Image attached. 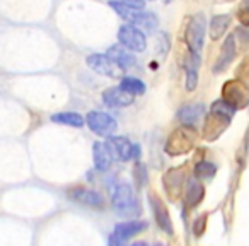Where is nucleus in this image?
Listing matches in <instances>:
<instances>
[{"label":"nucleus","mask_w":249,"mask_h":246,"mask_svg":"<svg viewBox=\"0 0 249 246\" xmlns=\"http://www.w3.org/2000/svg\"><path fill=\"white\" fill-rule=\"evenodd\" d=\"M235 108L225 103L224 99H218L212 104L210 113H208L207 120L203 125V137L207 140H215L231 123L232 116L235 113Z\"/></svg>","instance_id":"obj_1"},{"label":"nucleus","mask_w":249,"mask_h":246,"mask_svg":"<svg viewBox=\"0 0 249 246\" xmlns=\"http://www.w3.org/2000/svg\"><path fill=\"white\" fill-rule=\"evenodd\" d=\"M113 208L121 217L135 219L140 215V205L135 198L133 188L128 183H120L113 191Z\"/></svg>","instance_id":"obj_2"},{"label":"nucleus","mask_w":249,"mask_h":246,"mask_svg":"<svg viewBox=\"0 0 249 246\" xmlns=\"http://www.w3.org/2000/svg\"><path fill=\"white\" fill-rule=\"evenodd\" d=\"M205 29H207L205 14L203 12H198V14H195L191 18L186 29V43L188 48H190V53H193V55H200L201 48H203Z\"/></svg>","instance_id":"obj_3"},{"label":"nucleus","mask_w":249,"mask_h":246,"mask_svg":"<svg viewBox=\"0 0 249 246\" xmlns=\"http://www.w3.org/2000/svg\"><path fill=\"white\" fill-rule=\"evenodd\" d=\"M195 144V132L188 127L174 130L171 133L169 140L166 144V152L169 156H181V154L190 152V149Z\"/></svg>","instance_id":"obj_4"},{"label":"nucleus","mask_w":249,"mask_h":246,"mask_svg":"<svg viewBox=\"0 0 249 246\" xmlns=\"http://www.w3.org/2000/svg\"><path fill=\"white\" fill-rule=\"evenodd\" d=\"M222 99L234 106L235 110H241L249 104V89L239 80H229L222 87Z\"/></svg>","instance_id":"obj_5"},{"label":"nucleus","mask_w":249,"mask_h":246,"mask_svg":"<svg viewBox=\"0 0 249 246\" xmlns=\"http://www.w3.org/2000/svg\"><path fill=\"white\" fill-rule=\"evenodd\" d=\"M86 123L94 133L101 137H111L116 132V120L103 111H90L86 116Z\"/></svg>","instance_id":"obj_6"},{"label":"nucleus","mask_w":249,"mask_h":246,"mask_svg":"<svg viewBox=\"0 0 249 246\" xmlns=\"http://www.w3.org/2000/svg\"><path fill=\"white\" fill-rule=\"evenodd\" d=\"M118 39L124 48L132 50V52H143L147 46V38L139 28L132 24H124L118 31Z\"/></svg>","instance_id":"obj_7"},{"label":"nucleus","mask_w":249,"mask_h":246,"mask_svg":"<svg viewBox=\"0 0 249 246\" xmlns=\"http://www.w3.org/2000/svg\"><path fill=\"white\" fill-rule=\"evenodd\" d=\"M149 204L152 208L154 219H156L157 226L162 229L166 234H173V221H171V215L167 207L164 205V202L157 197L156 193H149Z\"/></svg>","instance_id":"obj_8"},{"label":"nucleus","mask_w":249,"mask_h":246,"mask_svg":"<svg viewBox=\"0 0 249 246\" xmlns=\"http://www.w3.org/2000/svg\"><path fill=\"white\" fill-rule=\"evenodd\" d=\"M106 147L113 161H128L133 156V144L126 137H107Z\"/></svg>","instance_id":"obj_9"},{"label":"nucleus","mask_w":249,"mask_h":246,"mask_svg":"<svg viewBox=\"0 0 249 246\" xmlns=\"http://www.w3.org/2000/svg\"><path fill=\"white\" fill-rule=\"evenodd\" d=\"M103 101L106 106L111 108H121V106H130L135 101V96L126 93L121 87H109L103 93Z\"/></svg>","instance_id":"obj_10"},{"label":"nucleus","mask_w":249,"mask_h":246,"mask_svg":"<svg viewBox=\"0 0 249 246\" xmlns=\"http://www.w3.org/2000/svg\"><path fill=\"white\" fill-rule=\"evenodd\" d=\"M69 197L77 204L87 205V207H103L104 198L99 191L89 190V188H73L69 191Z\"/></svg>","instance_id":"obj_11"},{"label":"nucleus","mask_w":249,"mask_h":246,"mask_svg":"<svg viewBox=\"0 0 249 246\" xmlns=\"http://www.w3.org/2000/svg\"><path fill=\"white\" fill-rule=\"evenodd\" d=\"M87 65L94 70V72L101 74V76H107V77H116L118 70L116 65L109 60L107 55H103V53H94V55L87 57Z\"/></svg>","instance_id":"obj_12"},{"label":"nucleus","mask_w":249,"mask_h":246,"mask_svg":"<svg viewBox=\"0 0 249 246\" xmlns=\"http://www.w3.org/2000/svg\"><path fill=\"white\" fill-rule=\"evenodd\" d=\"M107 57L109 60L118 67L120 70H128L132 65H135V55L130 53L128 48H124L123 45H113L107 50Z\"/></svg>","instance_id":"obj_13"},{"label":"nucleus","mask_w":249,"mask_h":246,"mask_svg":"<svg viewBox=\"0 0 249 246\" xmlns=\"http://www.w3.org/2000/svg\"><path fill=\"white\" fill-rule=\"evenodd\" d=\"M235 58V35H231L225 38L224 45H222L220 55H218L217 62H215L213 72L218 74L222 70H225L232 63V60Z\"/></svg>","instance_id":"obj_14"},{"label":"nucleus","mask_w":249,"mask_h":246,"mask_svg":"<svg viewBox=\"0 0 249 246\" xmlns=\"http://www.w3.org/2000/svg\"><path fill=\"white\" fill-rule=\"evenodd\" d=\"M147 229V222L145 221H139V219H132V221H124L114 227V234L118 238H121L123 241L133 238V236L140 234Z\"/></svg>","instance_id":"obj_15"},{"label":"nucleus","mask_w":249,"mask_h":246,"mask_svg":"<svg viewBox=\"0 0 249 246\" xmlns=\"http://www.w3.org/2000/svg\"><path fill=\"white\" fill-rule=\"evenodd\" d=\"M203 110L205 108L201 106V104H188V106L181 108L179 113H178V118H179V121L184 127L193 129L198 121H200L201 114H203Z\"/></svg>","instance_id":"obj_16"},{"label":"nucleus","mask_w":249,"mask_h":246,"mask_svg":"<svg viewBox=\"0 0 249 246\" xmlns=\"http://www.w3.org/2000/svg\"><path fill=\"white\" fill-rule=\"evenodd\" d=\"M92 157H94V166L97 171H107L113 163L109 151H107L106 144L104 142H96L92 146Z\"/></svg>","instance_id":"obj_17"},{"label":"nucleus","mask_w":249,"mask_h":246,"mask_svg":"<svg viewBox=\"0 0 249 246\" xmlns=\"http://www.w3.org/2000/svg\"><path fill=\"white\" fill-rule=\"evenodd\" d=\"M183 171L181 170H171L169 173L164 176V188H166L167 195L171 198H176L181 191V187H183Z\"/></svg>","instance_id":"obj_18"},{"label":"nucleus","mask_w":249,"mask_h":246,"mask_svg":"<svg viewBox=\"0 0 249 246\" xmlns=\"http://www.w3.org/2000/svg\"><path fill=\"white\" fill-rule=\"evenodd\" d=\"M205 197V188L196 178H190L186 183V204L190 207H196Z\"/></svg>","instance_id":"obj_19"},{"label":"nucleus","mask_w":249,"mask_h":246,"mask_svg":"<svg viewBox=\"0 0 249 246\" xmlns=\"http://www.w3.org/2000/svg\"><path fill=\"white\" fill-rule=\"evenodd\" d=\"M52 121H55V123H60V125L75 127V129H80V127L86 125V120H84L82 114L72 113V111H67V113L52 114Z\"/></svg>","instance_id":"obj_20"},{"label":"nucleus","mask_w":249,"mask_h":246,"mask_svg":"<svg viewBox=\"0 0 249 246\" xmlns=\"http://www.w3.org/2000/svg\"><path fill=\"white\" fill-rule=\"evenodd\" d=\"M229 24H231V16H225V14H220V16H215L212 18L210 21V38L213 41H217L218 38L224 36V33L227 31Z\"/></svg>","instance_id":"obj_21"},{"label":"nucleus","mask_w":249,"mask_h":246,"mask_svg":"<svg viewBox=\"0 0 249 246\" xmlns=\"http://www.w3.org/2000/svg\"><path fill=\"white\" fill-rule=\"evenodd\" d=\"M135 28H142L145 29V31L152 33L156 31V28L159 26V19H157L156 14H152V12H143V11H139V14H137L135 21H133V24Z\"/></svg>","instance_id":"obj_22"},{"label":"nucleus","mask_w":249,"mask_h":246,"mask_svg":"<svg viewBox=\"0 0 249 246\" xmlns=\"http://www.w3.org/2000/svg\"><path fill=\"white\" fill-rule=\"evenodd\" d=\"M120 87L126 91V93L133 94V96H142L145 93V84L140 79H135V77H123Z\"/></svg>","instance_id":"obj_23"},{"label":"nucleus","mask_w":249,"mask_h":246,"mask_svg":"<svg viewBox=\"0 0 249 246\" xmlns=\"http://www.w3.org/2000/svg\"><path fill=\"white\" fill-rule=\"evenodd\" d=\"M217 173V166L213 163H207V161H201L195 166V174L196 178H201V180H208L213 174Z\"/></svg>","instance_id":"obj_24"},{"label":"nucleus","mask_w":249,"mask_h":246,"mask_svg":"<svg viewBox=\"0 0 249 246\" xmlns=\"http://www.w3.org/2000/svg\"><path fill=\"white\" fill-rule=\"evenodd\" d=\"M133 178L137 181V187L139 188H143L147 183V168L145 164L142 163H137L135 168H133Z\"/></svg>","instance_id":"obj_25"},{"label":"nucleus","mask_w":249,"mask_h":246,"mask_svg":"<svg viewBox=\"0 0 249 246\" xmlns=\"http://www.w3.org/2000/svg\"><path fill=\"white\" fill-rule=\"evenodd\" d=\"M237 19L242 26H249V0H241L237 7Z\"/></svg>","instance_id":"obj_26"},{"label":"nucleus","mask_w":249,"mask_h":246,"mask_svg":"<svg viewBox=\"0 0 249 246\" xmlns=\"http://www.w3.org/2000/svg\"><path fill=\"white\" fill-rule=\"evenodd\" d=\"M169 50V36L166 33H159L157 35V53L159 55H166Z\"/></svg>","instance_id":"obj_27"},{"label":"nucleus","mask_w":249,"mask_h":246,"mask_svg":"<svg viewBox=\"0 0 249 246\" xmlns=\"http://www.w3.org/2000/svg\"><path fill=\"white\" fill-rule=\"evenodd\" d=\"M205 224H207V217L201 215L195 221V226H193V231H195V236H201L205 231Z\"/></svg>","instance_id":"obj_28"},{"label":"nucleus","mask_w":249,"mask_h":246,"mask_svg":"<svg viewBox=\"0 0 249 246\" xmlns=\"http://www.w3.org/2000/svg\"><path fill=\"white\" fill-rule=\"evenodd\" d=\"M118 2H121V4L126 5V7L137 9V11H142L143 5H145V0H118Z\"/></svg>","instance_id":"obj_29"},{"label":"nucleus","mask_w":249,"mask_h":246,"mask_svg":"<svg viewBox=\"0 0 249 246\" xmlns=\"http://www.w3.org/2000/svg\"><path fill=\"white\" fill-rule=\"evenodd\" d=\"M235 36H239V38H241V41L244 43L246 46H249V31H246V29H237V31H235Z\"/></svg>","instance_id":"obj_30"},{"label":"nucleus","mask_w":249,"mask_h":246,"mask_svg":"<svg viewBox=\"0 0 249 246\" xmlns=\"http://www.w3.org/2000/svg\"><path fill=\"white\" fill-rule=\"evenodd\" d=\"M123 243H124L123 239H121V238H118V236L114 234V232L109 236V239H107V246H124Z\"/></svg>","instance_id":"obj_31"},{"label":"nucleus","mask_w":249,"mask_h":246,"mask_svg":"<svg viewBox=\"0 0 249 246\" xmlns=\"http://www.w3.org/2000/svg\"><path fill=\"white\" fill-rule=\"evenodd\" d=\"M132 157H135V159H139L140 157V147L139 146H133V156Z\"/></svg>","instance_id":"obj_32"},{"label":"nucleus","mask_w":249,"mask_h":246,"mask_svg":"<svg viewBox=\"0 0 249 246\" xmlns=\"http://www.w3.org/2000/svg\"><path fill=\"white\" fill-rule=\"evenodd\" d=\"M130 246H149V245H147L145 241H135L133 245H130Z\"/></svg>","instance_id":"obj_33"},{"label":"nucleus","mask_w":249,"mask_h":246,"mask_svg":"<svg viewBox=\"0 0 249 246\" xmlns=\"http://www.w3.org/2000/svg\"><path fill=\"white\" fill-rule=\"evenodd\" d=\"M156 246H162V245H156Z\"/></svg>","instance_id":"obj_34"},{"label":"nucleus","mask_w":249,"mask_h":246,"mask_svg":"<svg viewBox=\"0 0 249 246\" xmlns=\"http://www.w3.org/2000/svg\"><path fill=\"white\" fill-rule=\"evenodd\" d=\"M166 2H171V0H166Z\"/></svg>","instance_id":"obj_35"}]
</instances>
